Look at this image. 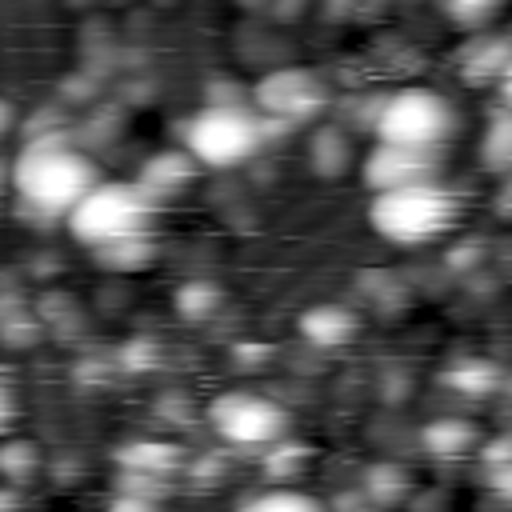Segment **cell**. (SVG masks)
I'll use <instances>...</instances> for the list:
<instances>
[{
  "mask_svg": "<svg viewBox=\"0 0 512 512\" xmlns=\"http://www.w3.org/2000/svg\"><path fill=\"white\" fill-rule=\"evenodd\" d=\"M96 164L76 152L60 132L28 136L20 156L12 160V188L24 212L40 220H60L68 216L80 196L96 184Z\"/></svg>",
  "mask_w": 512,
  "mask_h": 512,
  "instance_id": "cell-1",
  "label": "cell"
},
{
  "mask_svg": "<svg viewBox=\"0 0 512 512\" xmlns=\"http://www.w3.org/2000/svg\"><path fill=\"white\" fill-rule=\"evenodd\" d=\"M460 220V196L444 180H420L388 192H372L368 224L392 244H428Z\"/></svg>",
  "mask_w": 512,
  "mask_h": 512,
  "instance_id": "cell-2",
  "label": "cell"
},
{
  "mask_svg": "<svg viewBox=\"0 0 512 512\" xmlns=\"http://www.w3.org/2000/svg\"><path fill=\"white\" fill-rule=\"evenodd\" d=\"M156 204L160 200L140 180H132V184L128 180H96L64 220L80 244L104 248V244L152 232Z\"/></svg>",
  "mask_w": 512,
  "mask_h": 512,
  "instance_id": "cell-3",
  "label": "cell"
},
{
  "mask_svg": "<svg viewBox=\"0 0 512 512\" xmlns=\"http://www.w3.org/2000/svg\"><path fill=\"white\" fill-rule=\"evenodd\" d=\"M268 140V120L236 100H212L184 124V148L204 168H236L252 160Z\"/></svg>",
  "mask_w": 512,
  "mask_h": 512,
  "instance_id": "cell-4",
  "label": "cell"
},
{
  "mask_svg": "<svg viewBox=\"0 0 512 512\" xmlns=\"http://www.w3.org/2000/svg\"><path fill=\"white\" fill-rule=\"evenodd\" d=\"M456 128V112L432 88H400L384 96L372 112L376 140L408 144V148H440Z\"/></svg>",
  "mask_w": 512,
  "mask_h": 512,
  "instance_id": "cell-5",
  "label": "cell"
},
{
  "mask_svg": "<svg viewBox=\"0 0 512 512\" xmlns=\"http://www.w3.org/2000/svg\"><path fill=\"white\" fill-rule=\"evenodd\" d=\"M328 104V84L320 72L288 64V68H272L264 80H256L252 88V108L268 120V128H296L308 124L324 112Z\"/></svg>",
  "mask_w": 512,
  "mask_h": 512,
  "instance_id": "cell-6",
  "label": "cell"
},
{
  "mask_svg": "<svg viewBox=\"0 0 512 512\" xmlns=\"http://www.w3.org/2000/svg\"><path fill=\"white\" fill-rule=\"evenodd\" d=\"M208 424L224 444L236 448H268L288 436L284 404L260 392H220L208 404Z\"/></svg>",
  "mask_w": 512,
  "mask_h": 512,
  "instance_id": "cell-7",
  "label": "cell"
},
{
  "mask_svg": "<svg viewBox=\"0 0 512 512\" xmlns=\"http://www.w3.org/2000/svg\"><path fill=\"white\" fill-rule=\"evenodd\" d=\"M360 176L372 192H388V188H404L420 180H440V160H436V148H408V144L376 140V148L360 164Z\"/></svg>",
  "mask_w": 512,
  "mask_h": 512,
  "instance_id": "cell-8",
  "label": "cell"
},
{
  "mask_svg": "<svg viewBox=\"0 0 512 512\" xmlns=\"http://www.w3.org/2000/svg\"><path fill=\"white\" fill-rule=\"evenodd\" d=\"M508 64H512V40L508 36H488V32L472 36L464 44V52L456 56V72L468 84H492V80L504 76Z\"/></svg>",
  "mask_w": 512,
  "mask_h": 512,
  "instance_id": "cell-9",
  "label": "cell"
},
{
  "mask_svg": "<svg viewBox=\"0 0 512 512\" xmlns=\"http://www.w3.org/2000/svg\"><path fill=\"white\" fill-rule=\"evenodd\" d=\"M296 328L312 348H340L356 336L360 324H356V312L344 304H312L300 312Z\"/></svg>",
  "mask_w": 512,
  "mask_h": 512,
  "instance_id": "cell-10",
  "label": "cell"
},
{
  "mask_svg": "<svg viewBox=\"0 0 512 512\" xmlns=\"http://www.w3.org/2000/svg\"><path fill=\"white\" fill-rule=\"evenodd\" d=\"M192 176H196V156L184 148V152H156L136 180L160 200V196H176L180 188H188Z\"/></svg>",
  "mask_w": 512,
  "mask_h": 512,
  "instance_id": "cell-11",
  "label": "cell"
},
{
  "mask_svg": "<svg viewBox=\"0 0 512 512\" xmlns=\"http://www.w3.org/2000/svg\"><path fill=\"white\" fill-rule=\"evenodd\" d=\"M120 468L124 472H140V476H152V480H164L168 472H176L180 464V448L168 444V440H132L116 452Z\"/></svg>",
  "mask_w": 512,
  "mask_h": 512,
  "instance_id": "cell-12",
  "label": "cell"
},
{
  "mask_svg": "<svg viewBox=\"0 0 512 512\" xmlns=\"http://www.w3.org/2000/svg\"><path fill=\"white\" fill-rule=\"evenodd\" d=\"M476 440H480L476 424H472V420H460V416H440V420L424 424V432H420V444H424L432 456H448V460L472 452Z\"/></svg>",
  "mask_w": 512,
  "mask_h": 512,
  "instance_id": "cell-13",
  "label": "cell"
},
{
  "mask_svg": "<svg viewBox=\"0 0 512 512\" xmlns=\"http://www.w3.org/2000/svg\"><path fill=\"white\" fill-rule=\"evenodd\" d=\"M444 384L464 392V396H492L500 388V368L492 360H480V356H464L456 360L448 372H444Z\"/></svg>",
  "mask_w": 512,
  "mask_h": 512,
  "instance_id": "cell-14",
  "label": "cell"
},
{
  "mask_svg": "<svg viewBox=\"0 0 512 512\" xmlns=\"http://www.w3.org/2000/svg\"><path fill=\"white\" fill-rule=\"evenodd\" d=\"M480 160H484V168H492L500 176L512 172V108H504L488 120V128L480 136Z\"/></svg>",
  "mask_w": 512,
  "mask_h": 512,
  "instance_id": "cell-15",
  "label": "cell"
},
{
  "mask_svg": "<svg viewBox=\"0 0 512 512\" xmlns=\"http://www.w3.org/2000/svg\"><path fill=\"white\" fill-rule=\"evenodd\" d=\"M348 160H352L348 136H344L336 124L316 128V136H312V168H316L320 176H340V172L348 168Z\"/></svg>",
  "mask_w": 512,
  "mask_h": 512,
  "instance_id": "cell-16",
  "label": "cell"
},
{
  "mask_svg": "<svg viewBox=\"0 0 512 512\" xmlns=\"http://www.w3.org/2000/svg\"><path fill=\"white\" fill-rule=\"evenodd\" d=\"M96 260L104 268H144L152 260V232H140V236H128V240H116V244H104V248H92Z\"/></svg>",
  "mask_w": 512,
  "mask_h": 512,
  "instance_id": "cell-17",
  "label": "cell"
},
{
  "mask_svg": "<svg viewBox=\"0 0 512 512\" xmlns=\"http://www.w3.org/2000/svg\"><path fill=\"white\" fill-rule=\"evenodd\" d=\"M408 488H412V480H408V472L396 468V464H372V468L364 472V492H368L376 504H396V500L408 496Z\"/></svg>",
  "mask_w": 512,
  "mask_h": 512,
  "instance_id": "cell-18",
  "label": "cell"
},
{
  "mask_svg": "<svg viewBox=\"0 0 512 512\" xmlns=\"http://www.w3.org/2000/svg\"><path fill=\"white\" fill-rule=\"evenodd\" d=\"M220 300H224V292H220L216 284H208V280H188V284H180V292H176V312H180L184 320H204V316H212V312L220 308Z\"/></svg>",
  "mask_w": 512,
  "mask_h": 512,
  "instance_id": "cell-19",
  "label": "cell"
},
{
  "mask_svg": "<svg viewBox=\"0 0 512 512\" xmlns=\"http://www.w3.org/2000/svg\"><path fill=\"white\" fill-rule=\"evenodd\" d=\"M36 464H40L36 444H28V440H4L0 444V476L8 484H28L36 476Z\"/></svg>",
  "mask_w": 512,
  "mask_h": 512,
  "instance_id": "cell-20",
  "label": "cell"
},
{
  "mask_svg": "<svg viewBox=\"0 0 512 512\" xmlns=\"http://www.w3.org/2000/svg\"><path fill=\"white\" fill-rule=\"evenodd\" d=\"M308 464V444H288V440H276L268 444V456H264V468L272 480H288L292 472H300Z\"/></svg>",
  "mask_w": 512,
  "mask_h": 512,
  "instance_id": "cell-21",
  "label": "cell"
},
{
  "mask_svg": "<svg viewBox=\"0 0 512 512\" xmlns=\"http://www.w3.org/2000/svg\"><path fill=\"white\" fill-rule=\"evenodd\" d=\"M440 8H444L456 24H464V28H480V24L492 20V12L500 8V0H440Z\"/></svg>",
  "mask_w": 512,
  "mask_h": 512,
  "instance_id": "cell-22",
  "label": "cell"
},
{
  "mask_svg": "<svg viewBox=\"0 0 512 512\" xmlns=\"http://www.w3.org/2000/svg\"><path fill=\"white\" fill-rule=\"evenodd\" d=\"M244 508H280V512H312V508H320V500H312V496H304V492H288V488H280V492L248 496V500H244Z\"/></svg>",
  "mask_w": 512,
  "mask_h": 512,
  "instance_id": "cell-23",
  "label": "cell"
},
{
  "mask_svg": "<svg viewBox=\"0 0 512 512\" xmlns=\"http://www.w3.org/2000/svg\"><path fill=\"white\" fill-rule=\"evenodd\" d=\"M124 364H132V368H152V364H160V344H152V340H132V344H124Z\"/></svg>",
  "mask_w": 512,
  "mask_h": 512,
  "instance_id": "cell-24",
  "label": "cell"
},
{
  "mask_svg": "<svg viewBox=\"0 0 512 512\" xmlns=\"http://www.w3.org/2000/svg\"><path fill=\"white\" fill-rule=\"evenodd\" d=\"M492 488H496L500 496H508V500H512V460L492 468Z\"/></svg>",
  "mask_w": 512,
  "mask_h": 512,
  "instance_id": "cell-25",
  "label": "cell"
},
{
  "mask_svg": "<svg viewBox=\"0 0 512 512\" xmlns=\"http://www.w3.org/2000/svg\"><path fill=\"white\" fill-rule=\"evenodd\" d=\"M12 120H16V116H12V104H8V100H0V140L12 132Z\"/></svg>",
  "mask_w": 512,
  "mask_h": 512,
  "instance_id": "cell-26",
  "label": "cell"
},
{
  "mask_svg": "<svg viewBox=\"0 0 512 512\" xmlns=\"http://www.w3.org/2000/svg\"><path fill=\"white\" fill-rule=\"evenodd\" d=\"M12 420V396H8V388L0 384V428Z\"/></svg>",
  "mask_w": 512,
  "mask_h": 512,
  "instance_id": "cell-27",
  "label": "cell"
},
{
  "mask_svg": "<svg viewBox=\"0 0 512 512\" xmlns=\"http://www.w3.org/2000/svg\"><path fill=\"white\" fill-rule=\"evenodd\" d=\"M496 84H500V92H504V104H508V108H512V64H508V68H504V76H500V80H496Z\"/></svg>",
  "mask_w": 512,
  "mask_h": 512,
  "instance_id": "cell-28",
  "label": "cell"
},
{
  "mask_svg": "<svg viewBox=\"0 0 512 512\" xmlns=\"http://www.w3.org/2000/svg\"><path fill=\"white\" fill-rule=\"evenodd\" d=\"M8 504H20V492H8V488H0V508H8Z\"/></svg>",
  "mask_w": 512,
  "mask_h": 512,
  "instance_id": "cell-29",
  "label": "cell"
},
{
  "mask_svg": "<svg viewBox=\"0 0 512 512\" xmlns=\"http://www.w3.org/2000/svg\"><path fill=\"white\" fill-rule=\"evenodd\" d=\"M500 200H504V208H512V172H504V196Z\"/></svg>",
  "mask_w": 512,
  "mask_h": 512,
  "instance_id": "cell-30",
  "label": "cell"
}]
</instances>
